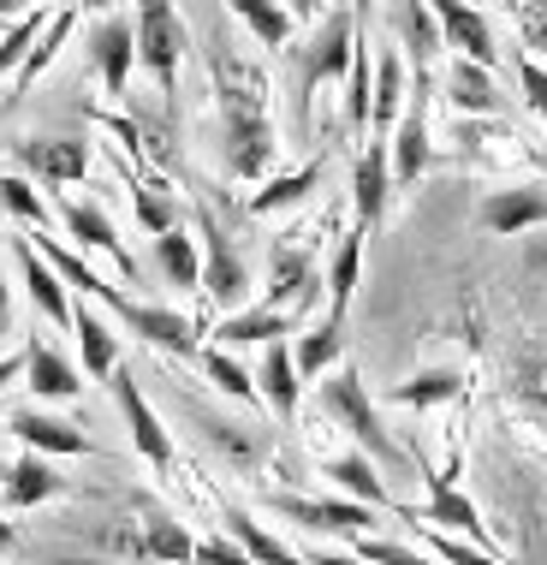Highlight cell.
I'll return each instance as SVG.
<instances>
[{
	"label": "cell",
	"mask_w": 547,
	"mask_h": 565,
	"mask_svg": "<svg viewBox=\"0 0 547 565\" xmlns=\"http://www.w3.org/2000/svg\"><path fill=\"white\" fill-rule=\"evenodd\" d=\"M108 310L126 322L137 340H149V345H161V351H173V358H196L203 351V340H196V328L185 322L179 310H161V303H137V298H126L119 292Z\"/></svg>",
	"instance_id": "obj_12"
},
{
	"label": "cell",
	"mask_w": 547,
	"mask_h": 565,
	"mask_svg": "<svg viewBox=\"0 0 547 565\" xmlns=\"http://www.w3.org/2000/svg\"><path fill=\"white\" fill-rule=\"evenodd\" d=\"M369 108H375V54L357 36L352 72H345V131H369Z\"/></svg>",
	"instance_id": "obj_37"
},
{
	"label": "cell",
	"mask_w": 547,
	"mask_h": 565,
	"mask_svg": "<svg viewBox=\"0 0 547 565\" xmlns=\"http://www.w3.org/2000/svg\"><path fill=\"white\" fill-rule=\"evenodd\" d=\"M30 244H36L42 263H49V268L60 274V280H66L72 292H78V298H96V303H114V298H119V286L101 280V274L89 268L78 250H66V238H54V233H30Z\"/></svg>",
	"instance_id": "obj_28"
},
{
	"label": "cell",
	"mask_w": 547,
	"mask_h": 565,
	"mask_svg": "<svg viewBox=\"0 0 547 565\" xmlns=\"http://www.w3.org/2000/svg\"><path fill=\"white\" fill-rule=\"evenodd\" d=\"M268 507L280 518H292L303 530H333V536H369L375 524V507H363V500H310V494H268Z\"/></svg>",
	"instance_id": "obj_11"
},
{
	"label": "cell",
	"mask_w": 547,
	"mask_h": 565,
	"mask_svg": "<svg viewBox=\"0 0 547 565\" xmlns=\"http://www.w3.org/2000/svg\"><path fill=\"white\" fill-rule=\"evenodd\" d=\"M78 7H84V12H114L119 0H78Z\"/></svg>",
	"instance_id": "obj_54"
},
{
	"label": "cell",
	"mask_w": 547,
	"mask_h": 565,
	"mask_svg": "<svg viewBox=\"0 0 547 565\" xmlns=\"http://www.w3.org/2000/svg\"><path fill=\"white\" fill-rule=\"evenodd\" d=\"M363 226L340 238V250H333V268H328V322H345V310H352V292H357V274H363Z\"/></svg>",
	"instance_id": "obj_30"
},
{
	"label": "cell",
	"mask_w": 547,
	"mask_h": 565,
	"mask_svg": "<svg viewBox=\"0 0 547 565\" xmlns=\"http://www.w3.org/2000/svg\"><path fill=\"white\" fill-rule=\"evenodd\" d=\"M196 363H203V375L215 381L226 399H238V405H256V399H262V393H256V375H250L226 345H203V351H196Z\"/></svg>",
	"instance_id": "obj_40"
},
{
	"label": "cell",
	"mask_w": 547,
	"mask_h": 565,
	"mask_svg": "<svg viewBox=\"0 0 547 565\" xmlns=\"http://www.w3.org/2000/svg\"><path fill=\"white\" fill-rule=\"evenodd\" d=\"M89 60H96V78L108 96H126L131 66H137V24L126 12H101V24L89 30Z\"/></svg>",
	"instance_id": "obj_13"
},
{
	"label": "cell",
	"mask_w": 547,
	"mask_h": 565,
	"mask_svg": "<svg viewBox=\"0 0 547 565\" xmlns=\"http://www.w3.org/2000/svg\"><path fill=\"white\" fill-rule=\"evenodd\" d=\"M7 322H12V286H0V333H7Z\"/></svg>",
	"instance_id": "obj_52"
},
{
	"label": "cell",
	"mask_w": 547,
	"mask_h": 565,
	"mask_svg": "<svg viewBox=\"0 0 547 565\" xmlns=\"http://www.w3.org/2000/svg\"><path fill=\"white\" fill-rule=\"evenodd\" d=\"M357 12H322V24H315V36L303 42L298 66H292V108H298V131H310L315 119V89L322 84H345V72H352V54H357Z\"/></svg>",
	"instance_id": "obj_2"
},
{
	"label": "cell",
	"mask_w": 547,
	"mask_h": 565,
	"mask_svg": "<svg viewBox=\"0 0 547 565\" xmlns=\"http://www.w3.org/2000/svg\"><path fill=\"white\" fill-rule=\"evenodd\" d=\"M322 298H328V274L315 268V256L303 250V244H280L274 263H268L262 310H280V316H292V322H303Z\"/></svg>",
	"instance_id": "obj_5"
},
{
	"label": "cell",
	"mask_w": 547,
	"mask_h": 565,
	"mask_svg": "<svg viewBox=\"0 0 547 565\" xmlns=\"http://www.w3.org/2000/svg\"><path fill=\"white\" fill-rule=\"evenodd\" d=\"M12 161L24 179H42V185H84L89 179V149L78 137H19Z\"/></svg>",
	"instance_id": "obj_9"
},
{
	"label": "cell",
	"mask_w": 547,
	"mask_h": 565,
	"mask_svg": "<svg viewBox=\"0 0 547 565\" xmlns=\"http://www.w3.org/2000/svg\"><path fill=\"white\" fill-rule=\"evenodd\" d=\"M7 429H12V440H19V447L42 452V458H84V452H96V440H89L78 423L49 417V411H30V405L12 411Z\"/></svg>",
	"instance_id": "obj_14"
},
{
	"label": "cell",
	"mask_w": 547,
	"mask_h": 565,
	"mask_svg": "<svg viewBox=\"0 0 547 565\" xmlns=\"http://www.w3.org/2000/svg\"><path fill=\"white\" fill-rule=\"evenodd\" d=\"M12 256H19L24 292H30V303H36V316H42V322H54V328H72V286L42 263V250L30 238H12Z\"/></svg>",
	"instance_id": "obj_19"
},
{
	"label": "cell",
	"mask_w": 547,
	"mask_h": 565,
	"mask_svg": "<svg viewBox=\"0 0 547 565\" xmlns=\"http://www.w3.org/2000/svg\"><path fill=\"white\" fill-rule=\"evenodd\" d=\"M137 221H143V233H173L179 226V203H173V191L167 185H155V179H143L137 185Z\"/></svg>",
	"instance_id": "obj_43"
},
{
	"label": "cell",
	"mask_w": 547,
	"mask_h": 565,
	"mask_svg": "<svg viewBox=\"0 0 547 565\" xmlns=\"http://www.w3.org/2000/svg\"><path fill=\"white\" fill-rule=\"evenodd\" d=\"M24 387L36 393V399H78L84 375H78V363H72L66 351H54L42 333H30L24 340Z\"/></svg>",
	"instance_id": "obj_21"
},
{
	"label": "cell",
	"mask_w": 547,
	"mask_h": 565,
	"mask_svg": "<svg viewBox=\"0 0 547 565\" xmlns=\"http://www.w3.org/2000/svg\"><path fill=\"white\" fill-rule=\"evenodd\" d=\"M399 518H417V524L447 530V536H464V542H489V524H482L476 500L459 488V452H452L447 470H435V477H429V500H422L417 512L399 507Z\"/></svg>",
	"instance_id": "obj_7"
},
{
	"label": "cell",
	"mask_w": 547,
	"mask_h": 565,
	"mask_svg": "<svg viewBox=\"0 0 547 565\" xmlns=\"http://www.w3.org/2000/svg\"><path fill=\"white\" fill-rule=\"evenodd\" d=\"M72 30H78V7H66V12H54V19H49V30L36 36V49H30V54H24V66H19V96H24V89L36 84L42 72H49L54 60H60V49L72 42Z\"/></svg>",
	"instance_id": "obj_39"
},
{
	"label": "cell",
	"mask_w": 547,
	"mask_h": 565,
	"mask_svg": "<svg viewBox=\"0 0 547 565\" xmlns=\"http://www.w3.org/2000/svg\"><path fill=\"white\" fill-rule=\"evenodd\" d=\"M208 72H215V102H221V149L233 179H268L274 167V119H268V78L250 66L226 36H208Z\"/></svg>",
	"instance_id": "obj_1"
},
{
	"label": "cell",
	"mask_w": 547,
	"mask_h": 565,
	"mask_svg": "<svg viewBox=\"0 0 547 565\" xmlns=\"http://www.w3.org/2000/svg\"><path fill=\"white\" fill-rule=\"evenodd\" d=\"M226 12H233L262 49H292V24L298 19L286 12V0H226Z\"/></svg>",
	"instance_id": "obj_31"
},
{
	"label": "cell",
	"mask_w": 547,
	"mask_h": 565,
	"mask_svg": "<svg viewBox=\"0 0 547 565\" xmlns=\"http://www.w3.org/2000/svg\"><path fill=\"white\" fill-rule=\"evenodd\" d=\"M49 19H54V12H42V7H30V12H19V19H12V30L0 36V78L24 66V54L36 49V36L49 30Z\"/></svg>",
	"instance_id": "obj_42"
},
{
	"label": "cell",
	"mask_w": 547,
	"mask_h": 565,
	"mask_svg": "<svg viewBox=\"0 0 547 565\" xmlns=\"http://www.w3.org/2000/svg\"><path fill=\"white\" fill-rule=\"evenodd\" d=\"M19 375H24V358H0V393H7Z\"/></svg>",
	"instance_id": "obj_50"
},
{
	"label": "cell",
	"mask_w": 547,
	"mask_h": 565,
	"mask_svg": "<svg viewBox=\"0 0 547 565\" xmlns=\"http://www.w3.org/2000/svg\"><path fill=\"white\" fill-rule=\"evenodd\" d=\"M72 333H78V363H84V375L108 381V375L119 370V340H114V328L96 316V298H72Z\"/></svg>",
	"instance_id": "obj_25"
},
{
	"label": "cell",
	"mask_w": 547,
	"mask_h": 565,
	"mask_svg": "<svg viewBox=\"0 0 547 565\" xmlns=\"http://www.w3.org/2000/svg\"><path fill=\"white\" fill-rule=\"evenodd\" d=\"M459 393H464V375L459 370H422V375H410V381H393L387 399L405 405V411H435V405H452Z\"/></svg>",
	"instance_id": "obj_33"
},
{
	"label": "cell",
	"mask_w": 547,
	"mask_h": 565,
	"mask_svg": "<svg viewBox=\"0 0 547 565\" xmlns=\"http://www.w3.org/2000/svg\"><path fill=\"white\" fill-rule=\"evenodd\" d=\"M286 333H298L292 316L250 303V310L221 316V322H215V340H208V345H226V351H238V345H274V340H286Z\"/></svg>",
	"instance_id": "obj_27"
},
{
	"label": "cell",
	"mask_w": 547,
	"mask_h": 565,
	"mask_svg": "<svg viewBox=\"0 0 547 565\" xmlns=\"http://www.w3.org/2000/svg\"><path fill=\"white\" fill-rule=\"evenodd\" d=\"M24 12V0H0V19H19Z\"/></svg>",
	"instance_id": "obj_55"
},
{
	"label": "cell",
	"mask_w": 547,
	"mask_h": 565,
	"mask_svg": "<svg viewBox=\"0 0 547 565\" xmlns=\"http://www.w3.org/2000/svg\"><path fill=\"white\" fill-rule=\"evenodd\" d=\"M226 530H233V542L250 554V565H303L292 547H286L280 536H274L268 524H256L250 512H238V507H226Z\"/></svg>",
	"instance_id": "obj_36"
},
{
	"label": "cell",
	"mask_w": 547,
	"mask_h": 565,
	"mask_svg": "<svg viewBox=\"0 0 547 565\" xmlns=\"http://www.w3.org/2000/svg\"><path fill=\"white\" fill-rule=\"evenodd\" d=\"M256 393H262V405H268L280 423H292V417H298L303 375H298V363H292V345H286V340L262 345V363H256Z\"/></svg>",
	"instance_id": "obj_22"
},
{
	"label": "cell",
	"mask_w": 547,
	"mask_h": 565,
	"mask_svg": "<svg viewBox=\"0 0 547 565\" xmlns=\"http://www.w3.org/2000/svg\"><path fill=\"white\" fill-rule=\"evenodd\" d=\"M340 358H345V322H322V328L298 333V345H292V363L303 381H322Z\"/></svg>",
	"instance_id": "obj_35"
},
{
	"label": "cell",
	"mask_w": 547,
	"mask_h": 565,
	"mask_svg": "<svg viewBox=\"0 0 547 565\" xmlns=\"http://www.w3.org/2000/svg\"><path fill=\"white\" fill-rule=\"evenodd\" d=\"M108 381H114V405H119V417H126V429H131V447L143 452V465L167 470V465H173V435L161 429V417H155V405L143 399L137 375L126 370V363H119V370H114Z\"/></svg>",
	"instance_id": "obj_10"
},
{
	"label": "cell",
	"mask_w": 547,
	"mask_h": 565,
	"mask_svg": "<svg viewBox=\"0 0 547 565\" xmlns=\"http://www.w3.org/2000/svg\"><path fill=\"white\" fill-rule=\"evenodd\" d=\"M447 96H452V108H464V114H500L494 72L476 66V60H464V54L447 66Z\"/></svg>",
	"instance_id": "obj_32"
},
{
	"label": "cell",
	"mask_w": 547,
	"mask_h": 565,
	"mask_svg": "<svg viewBox=\"0 0 547 565\" xmlns=\"http://www.w3.org/2000/svg\"><path fill=\"white\" fill-rule=\"evenodd\" d=\"M322 477L340 488L345 500H363V507H375V512H399V500L387 494V482H382V470H375L369 452H340V458H328Z\"/></svg>",
	"instance_id": "obj_24"
},
{
	"label": "cell",
	"mask_w": 547,
	"mask_h": 565,
	"mask_svg": "<svg viewBox=\"0 0 547 565\" xmlns=\"http://www.w3.org/2000/svg\"><path fill=\"white\" fill-rule=\"evenodd\" d=\"M315 399H322L328 417L357 440V452L382 458V465H405V447L382 429V411H375L369 387H363V375L352 370V363H333V370L315 381Z\"/></svg>",
	"instance_id": "obj_3"
},
{
	"label": "cell",
	"mask_w": 547,
	"mask_h": 565,
	"mask_svg": "<svg viewBox=\"0 0 547 565\" xmlns=\"http://www.w3.org/2000/svg\"><path fill=\"white\" fill-rule=\"evenodd\" d=\"M155 268H161L167 286L191 292V286H203V244H196L185 226H173V233L155 238Z\"/></svg>",
	"instance_id": "obj_29"
},
{
	"label": "cell",
	"mask_w": 547,
	"mask_h": 565,
	"mask_svg": "<svg viewBox=\"0 0 547 565\" xmlns=\"http://www.w3.org/2000/svg\"><path fill=\"white\" fill-rule=\"evenodd\" d=\"M518 24H524V42L547 60V0H518Z\"/></svg>",
	"instance_id": "obj_46"
},
{
	"label": "cell",
	"mask_w": 547,
	"mask_h": 565,
	"mask_svg": "<svg viewBox=\"0 0 547 565\" xmlns=\"http://www.w3.org/2000/svg\"><path fill=\"white\" fill-rule=\"evenodd\" d=\"M191 565H250V554L238 542H196Z\"/></svg>",
	"instance_id": "obj_48"
},
{
	"label": "cell",
	"mask_w": 547,
	"mask_h": 565,
	"mask_svg": "<svg viewBox=\"0 0 547 565\" xmlns=\"http://www.w3.org/2000/svg\"><path fill=\"white\" fill-rule=\"evenodd\" d=\"M286 12L292 19H322V0H286Z\"/></svg>",
	"instance_id": "obj_51"
},
{
	"label": "cell",
	"mask_w": 547,
	"mask_h": 565,
	"mask_svg": "<svg viewBox=\"0 0 547 565\" xmlns=\"http://www.w3.org/2000/svg\"><path fill=\"white\" fill-rule=\"evenodd\" d=\"M12 542H19V530H12V524H7V518H0V554H7V547H12Z\"/></svg>",
	"instance_id": "obj_53"
},
{
	"label": "cell",
	"mask_w": 547,
	"mask_h": 565,
	"mask_svg": "<svg viewBox=\"0 0 547 565\" xmlns=\"http://www.w3.org/2000/svg\"><path fill=\"white\" fill-rule=\"evenodd\" d=\"M429 530V524H422ZM429 554L440 559V565H500L494 554H482L476 542H464V536H447V530H429Z\"/></svg>",
	"instance_id": "obj_45"
},
{
	"label": "cell",
	"mask_w": 547,
	"mask_h": 565,
	"mask_svg": "<svg viewBox=\"0 0 547 565\" xmlns=\"http://www.w3.org/2000/svg\"><path fill=\"white\" fill-rule=\"evenodd\" d=\"M322 167H328V161L315 156V161H303L298 173H280V179H268V185L250 196V215H280V209H298L303 196H310L315 185H322Z\"/></svg>",
	"instance_id": "obj_34"
},
{
	"label": "cell",
	"mask_w": 547,
	"mask_h": 565,
	"mask_svg": "<svg viewBox=\"0 0 547 565\" xmlns=\"http://www.w3.org/2000/svg\"><path fill=\"white\" fill-rule=\"evenodd\" d=\"M60 226H66V238H78L84 250H101V256H114V268L126 274H137V263H131V250L119 244V233H114V221L101 215L96 203H84V196H72V203H60Z\"/></svg>",
	"instance_id": "obj_23"
},
{
	"label": "cell",
	"mask_w": 547,
	"mask_h": 565,
	"mask_svg": "<svg viewBox=\"0 0 547 565\" xmlns=\"http://www.w3.org/2000/svg\"><path fill=\"white\" fill-rule=\"evenodd\" d=\"M119 547L137 559H155V565H191L196 554V542H191V530L179 524V518H167V512H143L137 524L119 530Z\"/></svg>",
	"instance_id": "obj_16"
},
{
	"label": "cell",
	"mask_w": 547,
	"mask_h": 565,
	"mask_svg": "<svg viewBox=\"0 0 547 565\" xmlns=\"http://www.w3.org/2000/svg\"><path fill=\"white\" fill-rule=\"evenodd\" d=\"M303 565H363L357 554H333V547H322V554H303Z\"/></svg>",
	"instance_id": "obj_49"
},
{
	"label": "cell",
	"mask_w": 547,
	"mask_h": 565,
	"mask_svg": "<svg viewBox=\"0 0 547 565\" xmlns=\"http://www.w3.org/2000/svg\"><path fill=\"white\" fill-rule=\"evenodd\" d=\"M352 554L363 565H440L429 554H417V547H399V542H382V536H352Z\"/></svg>",
	"instance_id": "obj_44"
},
{
	"label": "cell",
	"mask_w": 547,
	"mask_h": 565,
	"mask_svg": "<svg viewBox=\"0 0 547 565\" xmlns=\"http://www.w3.org/2000/svg\"><path fill=\"white\" fill-rule=\"evenodd\" d=\"M476 221L489 226L494 238H518L529 226H547V185H506L489 191L476 209Z\"/></svg>",
	"instance_id": "obj_18"
},
{
	"label": "cell",
	"mask_w": 547,
	"mask_h": 565,
	"mask_svg": "<svg viewBox=\"0 0 547 565\" xmlns=\"http://www.w3.org/2000/svg\"><path fill=\"white\" fill-rule=\"evenodd\" d=\"M518 84H524V102L547 119V66L541 60H518Z\"/></svg>",
	"instance_id": "obj_47"
},
{
	"label": "cell",
	"mask_w": 547,
	"mask_h": 565,
	"mask_svg": "<svg viewBox=\"0 0 547 565\" xmlns=\"http://www.w3.org/2000/svg\"><path fill=\"white\" fill-rule=\"evenodd\" d=\"M387 149H393V191L417 185V179L429 173V72L410 78L405 114H399V126H393Z\"/></svg>",
	"instance_id": "obj_8"
},
{
	"label": "cell",
	"mask_w": 547,
	"mask_h": 565,
	"mask_svg": "<svg viewBox=\"0 0 547 565\" xmlns=\"http://www.w3.org/2000/svg\"><path fill=\"white\" fill-rule=\"evenodd\" d=\"M470 7H476V0H470Z\"/></svg>",
	"instance_id": "obj_57"
},
{
	"label": "cell",
	"mask_w": 547,
	"mask_h": 565,
	"mask_svg": "<svg viewBox=\"0 0 547 565\" xmlns=\"http://www.w3.org/2000/svg\"><path fill=\"white\" fill-rule=\"evenodd\" d=\"M196 244H203V298L233 316L238 303H245V292H250L245 256H238V244L226 238V226L208 215V209H196Z\"/></svg>",
	"instance_id": "obj_6"
},
{
	"label": "cell",
	"mask_w": 547,
	"mask_h": 565,
	"mask_svg": "<svg viewBox=\"0 0 547 565\" xmlns=\"http://www.w3.org/2000/svg\"><path fill=\"white\" fill-rule=\"evenodd\" d=\"M0 209H7L12 221H24L30 233H49V203L36 196V185H30L24 173H0Z\"/></svg>",
	"instance_id": "obj_41"
},
{
	"label": "cell",
	"mask_w": 547,
	"mask_h": 565,
	"mask_svg": "<svg viewBox=\"0 0 547 565\" xmlns=\"http://www.w3.org/2000/svg\"><path fill=\"white\" fill-rule=\"evenodd\" d=\"M131 24H137V66L161 84V96H173L179 89V60H185V42H191L179 7L173 0H137Z\"/></svg>",
	"instance_id": "obj_4"
},
{
	"label": "cell",
	"mask_w": 547,
	"mask_h": 565,
	"mask_svg": "<svg viewBox=\"0 0 547 565\" xmlns=\"http://www.w3.org/2000/svg\"><path fill=\"white\" fill-rule=\"evenodd\" d=\"M399 30H405V54L417 60V72H429V60L447 49V36H440L429 0H399Z\"/></svg>",
	"instance_id": "obj_38"
},
{
	"label": "cell",
	"mask_w": 547,
	"mask_h": 565,
	"mask_svg": "<svg viewBox=\"0 0 547 565\" xmlns=\"http://www.w3.org/2000/svg\"><path fill=\"white\" fill-rule=\"evenodd\" d=\"M405 96H410V66L399 49H375V108H369V131L375 137H393L405 114Z\"/></svg>",
	"instance_id": "obj_26"
},
{
	"label": "cell",
	"mask_w": 547,
	"mask_h": 565,
	"mask_svg": "<svg viewBox=\"0 0 547 565\" xmlns=\"http://www.w3.org/2000/svg\"><path fill=\"white\" fill-rule=\"evenodd\" d=\"M429 12H435L440 36H447V49H459L464 60L494 72L500 49H494V24L482 19V7H470V0H429Z\"/></svg>",
	"instance_id": "obj_17"
},
{
	"label": "cell",
	"mask_w": 547,
	"mask_h": 565,
	"mask_svg": "<svg viewBox=\"0 0 547 565\" xmlns=\"http://www.w3.org/2000/svg\"><path fill=\"white\" fill-rule=\"evenodd\" d=\"M54 494H66V477H60L42 452L24 447L12 465H0V500H7L12 512H30V507H42V500H54Z\"/></svg>",
	"instance_id": "obj_20"
},
{
	"label": "cell",
	"mask_w": 547,
	"mask_h": 565,
	"mask_svg": "<svg viewBox=\"0 0 547 565\" xmlns=\"http://www.w3.org/2000/svg\"><path fill=\"white\" fill-rule=\"evenodd\" d=\"M387 196H393V149H387V137H369L352 161V209H357L363 233L387 215Z\"/></svg>",
	"instance_id": "obj_15"
},
{
	"label": "cell",
	"mask_w": 547,
	"mask_h": 565,
	"mask_svg": "<svg viewBox=\"0 0 547 565\" xmlns=\"http://www.w3.org/2000/svg\"><path fill=\"white\" fill-rule=\"evenodd\" d=\"M352 12H357V19H363V12H369V0H352Z\"/></svg>",
	"instance_id": "obj_56"
}]
</instances>
